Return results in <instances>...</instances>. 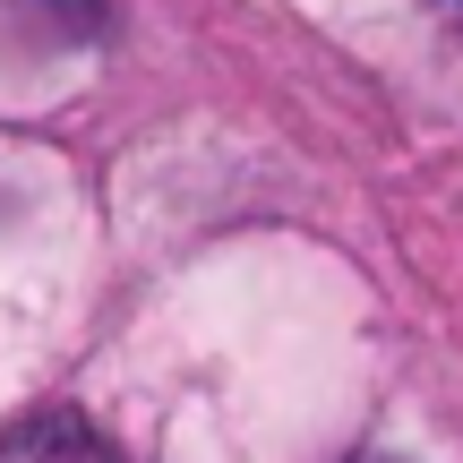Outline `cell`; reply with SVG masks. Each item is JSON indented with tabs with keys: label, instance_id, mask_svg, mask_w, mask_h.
Instances as JSON below:
<instances>
[{
	"label": "cell",
	"instance_id": "6da1fadb",
	"mask_svg": "<svg viewBox=\"0 0 463 463\" xmlns=\"http://www.w3.org/2000/svg\"><path fill=\"white\" fill-rule=\"evenodd\" d=\"M0 463H120V455L103 447L78 412H34V420H17V430L0 438Z\"/></svg>",
	"mask_w": 463,
	"mask_h": 463
},
{
	"label": "cell",
	"instance_id": "7a4b0ae2",
	"mask_svg": "<svg viewBox=\"0 0 463 463\" xmlns=\"http://www.w3.org/2000/svg\"><path fill=\"white\" fill-rule=\"evenodd\" d=\"M455 9H463V0H455Z\"/></svg>",
	"mask_w": 463,
	"mask_h": 463
}]
</instances>
